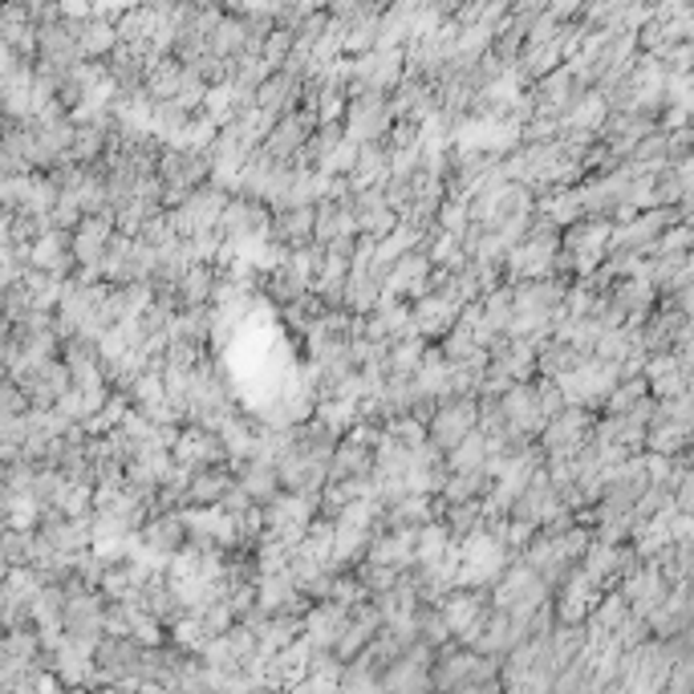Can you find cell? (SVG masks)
<instances>
[{
    "instance_id": "obj_1",
    "label": "cell",
    "mask_w": 694,
    "mask_h": 694,
    "mask_svg": "<svg viewBox=\"0 0 694 694\" xmlns=\"http://www.w3.org/2000/svg\"><path fill=\"white\" fill-rule=\"evenodd\" d=\"M394 127H398V114H394L386 94L366 89V94L350 98V110H345V139L362 142V147H374V142H391Z\"/></svg>"
},
{
    "instance_id": "obj_2",
    "label": "cell",
    "mask_w": 694,
    "mask_h": 694,
    "mask_svg": "<svg viewBox=\"0 0 694 694\" xmlns=\"http://www.w3.org/2000/svg\"><path fill=\"white\" fill-rule=\"evenodd\" d=\"M594 415L585 410V406H568L565 415H556L544 435L536 439V447L544 451V459H568V455H577L585 442L594 439Z\"/></svg>"
},
{
    "instance_id": "obj_3",
    "label": "cell",
    "mask_w": 694,
    "mask_h": 694,
    "mask_svg": "<svg viewBox=\"0 0 694 694\" xmlns=\"http://www.w3.org/2000/svg\"><path fill=\"white\" fill-rule=\"evenodd\" d=\"M480 430V398H451L439 403L435 418H430V442L442 455H451L459 442Z\"/></svg>"
},
{
    "instance_id": "obj_4",
    "label": "cell",
    "mask_w": 694,
    "mask_h": 694,
    "mask_svg": "<svg viewBox=\"0 0 694 694\" xmlns=\"http://www.w3.org/2000/svg\"><path fill=\"white\" fill-rule=\"evenodd\" d=\"M410 317H415V338L442 341L455 325H459L463 305H455L447 292H430V297H423V301L410 305Z\"/></svg>"
},
{
    "instance_id": "obj_5",
    "label": "cell",
    "mask_w": 694,
    "mask_h": 694,
    "mask_svg": "<svg viewBox=\"0 0 694 694\" xmlns=\"http://www.w3.org/2000/svg\"><path fill=\"white\" fill-rule=\"evenodd\" d=\"M350 212H354L357 232H362L366 241H386L394 227L403 224V215L386 203V191L382 188L362 191V195H350Z\"/></svg>"
},
{
    "instance_id": "obj_6",
    "label": "cell",
    "mask_w": 694,
    "mask_h": 694,
    "mask_svg": "<svg viewBox=\"0 0 694 694\" xmlns=\"http://www.w3.org/2000/svg\"><path fill=\"white\" fill-rule=\"evenodd\" d=\"M171 455H175L179 468H191V471L224 468V463H227L224 442H220V435H215V430H207V427H188V430H183Z\"/></svg>"
},
{
    "instance_id": "obj_7",
    "label": "cell",
    "mask_w": 694,
    "mask_h": 694,
    "mask_svg": "<svg viewBox=\"0 0 694 694\" xmlns=\"http://www.w3.org/2000/svg\"><path fill=\"white\" fill-rule=\"evenodd\" d=\"M139 536L151 553L167 556V560H175V556L191 544V532H188V524H183L179 512H154V516L142 524Z\"/></svg>"
},
{
    "instance_id": "obj_8",
    "label": "cell",
    "mask_w": 694,
    "mask_h": 694,
    "mask_svg": "<svg viewBox=\"0 0 694 694\" xmlns=\"http://www.w3.org/2000/svg\"><path fill=\"white\" fill-rule=\"evenodd\" d=\"M350 613L354 609H341L338 601H321L305 613V642L313 645V650H338L341 633L350 626Z\"/></svg>"
},
{
    "instance_id": "obj_9",
    "label": "cell",
    "mask_w": 694,
    "mask_h": 694,
    "mask_svg": "<svg viewBox=\"0 0 694 694\" xmlns=\"http://www.w3.org/2000/svg\"><path fill=\"white\" fill-rule=\"evenodd\" d=\"M236 471V483H241L244 492L253 495L256 504L268 508L273 500H280L285 495V483H280V471L273 468V463H265V459H248V463H241Z\"/></svg>"
},
{
    "instance_id": "obj_10",
    "label": "cell",
    "mask_w": 694,
    "mask_h": 694,
    "mask_svg": "<svg viewBox=\"0 0 694 694\" xmlns=\"http://www.w3.org/2000/svg\"><path fill=\"white\" fill-rule=\"evenodd\" d=\"M151 305H154V285H118V289H110L102 313L110 317V325H122V321H139Z\"/></svg>"
},
{
    "instance_id": "obj_11",
    "label": "cell",
    "mask_w": 694,
    "mask_h": 694,
    "mask_svg": "<svg viewBox=\"0 0 694 694\" xmlns=\"http://www.w3.org/2000/svg\"><path fill=\"white\" fill-rule=\"evenodd\" d=\"M374 476V447L354 439H341V447L333 451V468H329V483L341 480H370Z\"/></svg>"
},
{
    "instance_id": "obj_12",
    "label": "cell",
    "mask_w": 694,
    "mask_h": 694,
    "mask_svg": "<svg viewBox=\"0 0 694 694\" xmlns=\"http://www.w3.org/2000/svg\"><path fill=\"white\" fill-rule=\"evenodd\" d=\"M215 285H220V273L215 265H195L183 273V280L175 285L179 292V305L183 309H207L215 301Z\"/></svg>"
},
{
    "instance_id": "obj_13",
    "label": "cell",
    "mask_w": 694,
    "mask_h": 694,
    "mask_svg": "<svg viewBox=\"0 0 694 694\" xmlns=\"http://www.w3.org/2000/svg\"><path fill=\"white\" fill-rule=\"evenodd\" d=\"M232 483H236V471H232V468L200 471V476L191 480L188 508H220V504H224V495L232 492Z\"/></svg>"
},
{
    "instance_id": "obj_14",
    "label": "cell",
    "mask_w": 694,
    "mask_h": 694,
    "mask_svg": "<svg viewBox=\"0 0 694 694\" xmlns=\"http://www.w3.org/2000/svg\"><path fill=\"white\" fill-rule=\"evenodd\" d=\"M77 41H82V57L86 62H102V57H114L118 53V45H122V38H118V25H110V21H86V25H77Z\"/></svg>"
},
{
    "instance_id": "obj_15",
    "label": "cell",
    "mask_w": 694,
    "mask_h": 694,
    "mask_svg": "<svg viewBox=\"0 0 694 694\" xmlns=\"http://www.w3.org/2000/svg\"><path fill=\"white\" fill-rule=\"evenodd\" d=\"M492 483L483 471H468V476H459V471H451L447 476V488H442V504L447 508H459V504H476V500H488V492H492Z\"/></svg>"
},
{
    "instance_id": "obj_16",
    "label": "cell",
    "mask_w": 694,
    "mask_h": 694,
    "mask_svg": "<svg viewBox=\"0 0 694 694\" xmlns=\"http://www.w3.org/2000/svg\"><path fill=\"white\" fill-rule=\"evenodd\" d=\"M215 329V309H179L175 321H171V341H191V345H203L212 341Z\"/></svg>"
},
{
    "instance_id": "obj_17",
    "label": "cell",
    "mask_w": 694,
    "mask_h": 694,
    "mask_svg": "<svg viewBox=\"0 0 694 694\" xmlns=\"http://www.w3.org/2000/svg\"><path fill=\"white\" fill-rule=\"evenodd\" d=\"M430 354V341L423 338H403L391 345V362H386V370H391V378H415L418 370H423V362H427Z\"/></svg>"
},
{
    "instance_id": "obj_18",
    "label": "cell",
    "mask_w": 694,
    "mask_h": 694,
    "mask_svg": "<svg viewBox=\"0 0 694 694\" xmlns=\"http://www.w3.org/2000/svg\"><path fill=\"white\" fill-rule=\"evenodd\" d=\"M495 442L483 435V430H476V435H468V439L459 442L451 455H447V468L459 471V476H468V471H483L488 468V455H492Z\"/></svg>"
},
{
    "instance_id": "obj_19",
    "label": "cell",
    "mask_w": 694,
    "mask_h": 694,
    "mask_svg": "<svg viewBox=\"0 0 694 694\" xmlns=\"http://www.w3.org/2000/svg\"><path fill=\"white\" fill-rule=\"evenodd\" d=\"M480 309H483V325L492 329V333H508L512 321H516V292H512V285L488 292L480 301Z\"/></svg>"
},
{
    "instance_id": "obj_20",
    "label": "cell",
    "mask_w": 694,
    "mask_h": 694,
    "mask_svg": "<svg viewBox=\"0 0 694 694\" xmlns=\"http://www.w3.org/2000/svg\"><path fill=\"white\" fill-rule=\"evenodd\" d=\"M183 70H188V65L175 62V57H167L163 65H154L151 74H147V94H151V102H175L179 86H183Z\"/></svg>"
},
{
    "instance_id": "obj_21",
    "label": "cell",
    "mask_w": 694,
    "mask_h": 694,
    "mask_svg": "<svg viewBox=\"0 0 694 694\" xmlns=\"http://www.w3.org/2000/svg\"><path fill=\"white\" fill-rule=\"evenodd\" d=\"M142 244H151L154 253H171V248H179V232L175 224H171V212H159L154 220H147V227H142Z\"/></svg>"
},
{
    "instance_id": "obj_22",
    "label": "cell",
    "mask_w": 694,
    "mask_h": 694,
    "mask_svg": "<svg viewBox=\"0 0 694 694\" xmlns=\"http://www.w3.org/2000/svg\"><path fill=\"white\" fill-rule=\"evenodd\" d=\"M292 53H297V29H280L277 25L265 41V62L273 65V70H285Z\"/></svg>"
},
{
    "instance_id": "obj_23",
    "label": "cell",
    "mask_w": 694,
    "mask_h": 694,
    "mask_svg": "<svg viewBox=\"0 0 694 694\" xmlns=\"http://www.w3.org/2000/svg\"><path fill=\"white\" fill-rule=\"evenodd\" d=\"M536 398H541V415L548 418V423H553L556 415H565V410H568L565 391H560L553 378H541V382H536Z\"/></svg>"
},
{
    "instance_id": "obj_24",
    "label": "cell",
    "mask_w": 694,
    "mask_h": 694,
    "mask_svg": "<svg viewBox=\"0 0 694 694\" xmlns=\"http://www.w3.org/2000/svg\"><path fill=\"white\" fill-rule=\"evenodd\" d=\"M4 418H21V415H29L33 410V403H29V394L17 386V382H4Z\"/></svg>"
},
{
    "instance_id": "obj_25",
    "label": "cell",
    "mask_w": 694,
    "mask_h": 694,
    "mask_svg": "<svg viewBox=\"0 0 694 694\" xmlns=\"http://www.w3.org/2000/svg\"><path fill=\"white\" fill-rule=\"evenodd\" d=\"M674 508H679L682 516H694V471H686L674 488Z\"/></svg>"
},
{
    "instance_id": "obj_26",
    "label": "cell",
    "mask_w": 694,
    "mask_h": 694,
    "mask_svg": "<svg viewBox=\"0 0 694 694\" xmlns=\"http://www.w3.org/2000/svg\"><path fill=\"white\" fill-rule=\"evenodd\" d=\"M139 694H171V691H167L163 682H142V686H139Z\"/></svg>"
}]
</instances>
